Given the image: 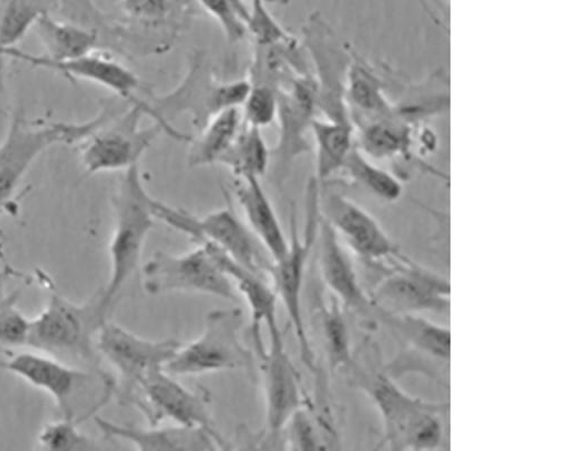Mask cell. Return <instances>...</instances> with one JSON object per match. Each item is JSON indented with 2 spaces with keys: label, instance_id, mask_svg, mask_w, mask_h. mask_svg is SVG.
Instances as JSON below:
<instances>
[{
  "label": "cell",
  "instance_id": "obj_28",
  "mask_svg": "<svg viewBox=\"0 0 563 451\" xmlns=\"http://www.w3.org/2000/svg\"><path fill=\"white\" fill-rule=\"evenodd\" d=\"M241 108L222 111L208 121L192 142L187 163L190 167L217 165L243 128Z\"/></svg>",
  "mask_w": 563,
  "mask_h": 451
},
{
  "label": "cell",
  "instance_id": "obj_1",
  "mask_svg": "<svg viewBox=\"0 0 563 451\" xmlns=\"http://www.w3.org/2000/svg\"><path fill=\"white\" fill-rule=\"evenodd\" d=\"M118 110L110 105L85 122H40L14 114L0 142V215L10 212L24 177L43 153L58 145H80Z\"/></svg>",
  "mask_w": 563,
  "mask_h": 451
},
{
  "label": "cell",
  "instance_id": "obj_37",
  "mask_svg": "<svg viewBox=\"0 0 563 451\" xmlns=\"http://www.w3.org/2000/svg\"><path fill=\"white\" fill-rule=\"evenodd\" d=\"M241 108L243 122L263 130L276 121L278 90L268 85L251 84L249 95Z\"/></svg>",
  "mask_w": 563,
  "mask_h": 451
},
{
  "label": "cell",
  "instance_id": "obj_31",
  "mask_svg": "<svg viewBox=\"0 0 563 451\" xmlns=\"http://www.w3.org/2000/svg\"><path fill=\"white\" fill-rule=\"evenodd\" d=\"M343 305L336 297L319 306V324L328 364L338 373L353 367L351 337L342 310Z\"/></svg>",
  "mask_w": 563,
  "mask_h": 451
},
{
  "label": "cell",
  "instance_id": "obj_13",
  "mask_svg": "<svg viewBox=\"0 0 563 451\" xmlns=\"http://www.w3.org/2000/svg\"><path fill=\"white\" fill-rule=\"evenodd\" d=\"M303 48L318 88V111L325 119L352 121L346 103V79L352 53L345 50L319 14L303 28Z\"/></svg>",
  "mask_w": 563,
  "mask_h": 451
},
{
  "label": "cell",
  "instance_id": "obj_22",
  "mask_svg": "<svg viewBox=\"0 0 563 451\" xmlns=\"http://www.w3.org/2000/svg\"><path fill=\"white\" fill-rule=\"evenodd\" d=\"M205 243L223 268L227 276L232 282L234 288L241 294L252 316L251 336L254 344L256 358L266 350L263 339V327L268 332L278 330L277 321V296L267 277L255 273V271L230 258L214 245Z\"/></svg>",
  "mask_w": 563,
  "mask_h": 451
},
{
  "label": "cell",
  "instance_id": "obj_27",
  "mask_svg": "<svg viewBox=\"0 0 563 451\" xmlns=\"http://www.w3.org/2000/svg\"><path fill=\"white\" fill-rule=\"evenodd\" d=\"M314 141V178L322 186L328 178L342 170L354 145L352 121L314 119L311 124Z\"/></svg>",
  "mask_w": 563,
  "mask_h": 451
},
{
  "label": "cell",
  "instance_id": "obj_12",
  "mask_svg": "<svg viewBox=\"0 0 563 451\" xmlns=\"http://www.w3.org/2000/svg\"><path fill=\"white\" fill-rule=\"evenodd\" d=\"M177 339L150 340L107 321L101 328L97 349L117 372L123 398L129 402L153 374L165 371L180 346Z\"/></svg>",
  "mask_w": 563,
  "mask_h": 451
},
{
  "label": "cell",
  "instance_id": "obj_39",
  "mask_svg": "<svg viewBox=\"0 0 563 451\" xmlns=\"http://www.w3.org/2000/svg\"><path fill=\"white\" fill-rule=\"evenodd\" d=\"M247 30L256 44H272L291 36L272 16L263 0H252Z\"/></svg>",
  "mask_w": 563,
  "mask_h": 451
},
{
  "label": "cell",
  "instance_id": "obj_42",
  "mask_svg": "<svg viewBox=\"0 0 563 451\" xmlns=\"http://www.w3.org/2000/svg\"><path fill=\"white\" fill-rule=\"evenodd\" d=\"M172 13L187 12L191 10L198 0H170Z\"/></svg>",
  "mask_w": 563,
  "mask_h": 451
},
{
  "label": "cell",
  "instance_id": "obj_23",
  "mask_svg": "<svg viewBox=\"0 0 563 451\" xmlns=\"http://www.w3.org/2000/svg\"><path fill=\"white\" fill-rule=\"evenodd\" d=\"M234 198L243 209L249 228L266 250L272 261L285 255L289 238L282 228L277 213L266 195L261 179H238Z\"/></svg>",
  "mask_w": 563,
  "mask_h": 451
},
{
  "label": "cell",
  "instance_id": "obj_30",
  "mask_svg": "<svg viewBox=\"0 0 563 451\" xmlns=\"http://www.w3.org/2000/svg\"><path fill=\"white\" fill-rule=\"evenodd\" d=\"M411 141L410 127L394 114L361 124L357 148L372 158L388 160L406 154Z\"/></svg>",
  "mask_w": 563,
  "mask_h": 451
},
{
  "label": "cell",
  "instance_id": "obj_18",
  "mask_svg": "<svg viewBox=\"0 0 563 451\" xmlns=\"http://www.w3.org/2000/svg\"><path fill=\"white\" fill-rule=\"evenodd\" d=\"M319 205L321 216L360 257L375 262L399 254L377 219L353 200L320 189Z\"/></svg>",
  "mask_w": 563,
  "mask_h": 451
},
{
  "label": "cell",
  "instance_id": "obj_32",
  "mask_svg": "<svg viewBox=\"0 0 563 451\" xmlns=\"http://www.w3.org/2000/svg\"><path fill=\"white\" fill-rule=\"evenodd\" d=\"M60 0H0V48L15 47Z\"/></svg>",
  "mask_w": 563,
  "mask_h": 451
},
{
  "label": "cell",
  "instance_id": "obj_34",
  "mask_svg": "<svg viewBox=\"0 0 563 451\" xmlns=\"http://www.w3.org/2000/svg\"><path fill=\"white\" fill-rule=\"evenodd\" d=\"M284 443L291 450H319L333 448L335 441L332 427L313 413L312 402L299 410L284 431Z\"/></svg>",
  "mask_w": 563,
  "mask_h": 451
},
{
  "label": "cell",
  "instance_id": "obj_7",
  "mask_svg": "<svg viewBox=\"0 0 563 451\" xmlns=\"http://www.w3.org/2000/svg\"><path fill=\"white\" fill-rule=\"evenodd\" d=\"M241 308H219L206 316L205 329L194 341L180 344L165 371L175 377L221 372H252L254 352L242 338Z\"/></svg>",
  "mask_w": 563,
  "mask_h": 451
},
{
  "label": "cell",
  "instance_id": "obj_38",
  "mask_svg": "<svg viewBox=\"0 0 563 451\" xmlns=\"http://www.w3.org/2000/svg\"><path fill=\"white\" fill-rule=\"evenodd\" d=\"M19 295L0 296V344L26 345L30 320L18 308Z\"/></svg>",
  "mask_w": 563,
  "mask_h": 451
},
{
  "label": "cell",
  "instance_id": "obj_5",
  "mask_svg": "<svg viewBox=\"0 0 563 451\" xmlns=\"http://www.w3.org/2000/svg\"><path fill=\"white\" fill-rule=\"evenodd\" d=\"M320 185L313 177L307 188L306 224L303 232L298 231L296 215H291L289 245L284 256L272 263L268 279L277 296L284 305L290 326L299 343L302 363L316 373V358L312 344L306 329L302 311V292L307 274V266L318 239L320 213Z\"/></svg>",
  "mask_w": 563,
  "mask_h": 451
},
{
  "label": "cell",
  "instance_id": "obj_2",
  "mask_svg": "<svg viewBox=\"0 0 563 451\" xmlns=\"http://www.w3.org/2000/svg\"><path fill=\"white\" fill-rule=\"evenodd\" d=\"M155 200L146 189L139 165L123 170L112 199L114 226L109 245L111 274L108 285L101 290L111 309L133 276L155 228Z\"/></svg>",
  "mask_w": 563,
  "mask_h": 451
},
{
  "label": "cell",
  "instance_id": "obj_6",
  "mask_svg": "<svg viewBox=\"0 0 563 451\" xmlns=\"http://www.w3.org/2000/svg\"><path fill=\"white\" fill-rule=\"evenodd\" d=\"M363 389L377 406L385 429L384 444L390 450H433L443 436L444 406L408 395L385 373L362 380Z\"/></svg>",
  "mask_w": 563,
  "mask_h": 451
},
{
  "label": "cell",
  "instance_id": "obj_19",
  "mask_svg": "<svg viewBox=\"0 0 563 451\" xmlns=\"http://www.w3.org/2000/svg\"><path fill=\"white\" fill-rule=\"evenodd\" d=\"M0 370L48 394L66 418H73L71 397L89 375L64 360L37 350L21 351L0 359Z\"/></svg>",
  "mask_w": 563,
  "mask_h": 451
},
{
  "label": "cell",
  "instance_id": "obj_36",
  "mask_svg": "<svg viewBox=\"0 0 563 451\" xmlns=\"http://www.w3.org/2000/svg\"><path fill=\"white\" fill-rule=\"evenodd\" d=\"M198 4L219 23L230 43L249 34L250 10L243 0H198Z\"/></svg>",
  "mask_w": 563,
  "mask_h": 451
},
{
  "label": "cell",
  "instance_id": "obj_29",
  "mask_svg": "<svg viewBox=\"0 0 563 451\" xmlns=\"http://www.w3.org/2000/svg\"><path fill=\"white\" fill-rule=\"evenodd\" d=\"M269 163L271 148L262 130L244 123L238 139L217 165L224 166L239 179H261L268 173Z\"/></svg>",
  "mask_w": 563,
  "mask_h": 451
},
{
  "label": "cell",
  "instance_id": "obj_17",
  "mask_svg": "<svg viewBox=\"0 0 563 451\" xmlns=\"http://www.w3.org/2000/svg\"><path fill=\"white\" fill-rule=\"evenodd\" d=\"M4 54L34 68L59 74L73 80H85L104 87L128 103H139L136 92L140 78L121 63L103 52H96L68 61H53L44 55H33L16 47L3 50Z\"/></svg>",
  "mask_w": 563,
  "mask_h": 451
},
{
  "label": "cell",
  "instance_id": "obj_16",
  "mask_svg": "<svg viewBox=\"0 0 563 451\" xmlns=\"http://www.w3.org/2000/svg\"><path fill=\"white\" fill-rule=\"evenodd\" d=\"M129 403L152 426L172 421L174 425L202 428L221 436L213 425L207 393L185 387L166 371L157 372L146 380Z\"/></svg>",
  "mask_w": 563,
  "mask_h": 451
},
{
  "label": "cell",
  "instance_id": "obj_8",
  "mask_svg": "<svg viewBox=\"0 0 563 451\" xmlns=\"http://www.w3.org/2000/svg\"><path fill=\"white\" fill-rule=\"evenodd\" d=\"M154 211L157 220L189 237L192 242H208L230 258L268 278L273 261L231 204L198 217L155 200Z\"/></svg>",
  "mask_w": 563,
  "mask_h": 451
},
{
  "label": "cell",
  "instance_id": "obj_14",
  "mask_svg": "<svg viewBox=\"0 0 563 451\" xmlns=\"http://www.w3.org/2000/svg\"><path fill=\"white\" fill-rule=\"evenodd\" d=\"M268 336L266 350L257 360L265 397L266 438L278 439L292 417L311 400L306 397L280 329Z\"/></svg>",
  "mask_w": 563,
  "mask_h": 451
},
{
  "label": "cell",
  "instance_id": "obj_35",
  "mask_svg": "<svg viewBox=\"0 0 563 451\" xmlns=\"http://www.w3.org/2000/svg\"><path fill=\"white\" fill-rule=\"evenodd\" d=\"M75 418L45 425L40 431L37 449L46 451H96L102 447L79 430Z\"/></svg>",
  "mask_w": 563,
  "mask_h": 451
},
{
  "label": "cell",
  "instance_id": "obj_3",
  "mask_svg": "<svg viewBox=\"0 0 563 451\" xmlns=\"http://www.w3.org/2000/svg\"><path fill=\"white\" fill-rule=\"evenodd\" d=\"M110 311L102 292L84 304L54 294L36 318L30 320L26 346L62 360H82L96 365L98 336L109 321Z\"/></svg>",
  "mask_w": 563,
  "mask_h": 451
},
{
  "label": "cell",
  "instance_id": "obj_24",
  "mask_svg": "<svg viewBox=\"0 0 563 451\" xmlns=\"http://www.w3.org/2000/svg\"><path fill=\"white\" fill-rule=\"evenodd\" d=\"M345 96L353 125L395 114V109L385 94L382 77L356 54H352Z\"/></svg>",
  "mask_w": 563,
  "mask_h": 451
},
{
  "label": "cell",
  "instance_id": "obj_44",
  "mask_svg": "<svg viewBox=\"0 0 563 451\" xmlns=\"http://www.w3.org/2000/svg\"><path fill=\"white\" fill-rule=\"evenodd\" d=\"M419 2H421V3H422V2H424V0H419Z\"/></svg>",
  "mask_w": 563,
  "mask_h": 451
},
{
  "label": "cell",
  "instance_id": "obj_43",
  "mask_svg": "<svg viewBox=\"0 0 563 451\" xmlns=\"http://www.w3.org/2000/svg\"><path fill=\"white\" fill-rule=\"evenodd\" d=\"M0 280H2V275H0ZM4 295L2 292H0V296Z\"/></svg>",
  "mask_w": 563,
  "mask_h": 451
},
{
  "label": "cell",
  "instance_id": "obj_33",
  "mask_svg": "<svg viewBox=\"0 0 563 451\" xmlns=\"http://www.w3.org/2000/svg\"><path fill=\"white\" fill-rule=\"evenodd\" d=\"M342 170L363 189L386 202H396L404 195V186L396 175L374 165L363 153L354 147Z\"/></svg>",
  "mask_w": 563,
  "mask_h": 451
},
{
  "label": "cell",
  "instance_id": "obj_15",
  "mask_svg": "<svg viewBox=\"0 0 563 451\" xmlns=\"http://www.w3.org/2000/svg\"><path fill=\"white\" fill-rule=\"evenodd\" d=\"M450 294L448 279L399 254L396 270L379 284L369 299L382 316L443 312L450 308Z\"/></svg>",
  "mask_w": 563,
  "mask_h": 451
},
{
  "label": "cell",
  "instance_id": "obj_20",
  "mask_svg": "<svg viewBox=\"0 0 563 451\" xmlns=\"http://www.w3.org/2000/svg\"><path fill=\"white\" fill-rule=\"evenodd\" d=\"M321 213V212H320ZM319 265L324 285L344 308L368 319L374 309L339 234L322 216L319 224Z\"/></svg>",
  "mask_w": 563,
  "mask_h": 451
},
{
  "label": "cell",
  "instance_id": "obj_21",
  "mask_svg": "<svg viewBox=\"0 0 563 451\" xmlns=\"http://www.w3.org/2000/svg\"><path fill=\"white\" fill-rule=\"evenodd\" d=\"M96 424L108 438L126 441L141 451H216L230 448L222 436L202 428L178 425L141 428L100 417L96 418Z\"/></svg>",
  "mask_w": 563,
  "mask_h": 451
},
{
  "label": "cell",
  "instance_id": "obj_25",
  "mask_svg": "<svg viewBox=\"0 0 563 451\" xmlns=\"http://www.w3.org/2000/svg\"><path fill=\"white\" fill-rule=\"evenodd\" d=\"M34 29L46 54L53 61H68L99 52L100 34L80 24L66 22L44 14Z\"/></svg>",
  "mask_w": 563,
  "mask_h": 451
},
{
  "label": "cell",
  "instance_id": "obj_9",
  "mask_svg": "<svg viewBox=\"0 0 563 451\" xmlns=\"http://www.w3.org/2000/svg\"><path fill=\"white\" fill-rule=\"evenodd\" d=\"M148 113L141 100L129 109L121 108L106 124L78 145L79 160L88 175L125 170L143 158L162 132L163 125L141 127Z\"/></svg>",
  "mask_w": 563,
  "mask_h": 451
},
{
  "label": "cell",
  "instance_id": "obj_40",
  "mask_svg": "<svg viewBox=\"0 0 563 451\" xmlns=\"http://www.w3.org/2000/svg\"><path fill=\"white\" fill-rule=\"evenodd\" d=\"M122 12L131 20L158 23L172 15L170 0H121Z\"/></svg>",
  "mask_w": 563,
  "mask_h": 451
},
{
  "label": "cell",
  "instance_id": "obj_41",
  "mask_svg": "<svg viewBox=\"0 0 563 451\" xmlns=\"http://www.w3.org/2000/svg\"><path fill=\"white\" fill-rule=\"evenodd\" d=\"M10 58L4 54L3 50L0 48V98L3 97L7 87V66Z\"/></svg>",
  "mask_w": 563,
  "mask_h": 451
},
{
  "label": "cell",
  "instance_id": "obj_11",
  "mask_svg": "<svg viewBox=\"0 0 563 451\" xmlns=\"http://www.w3.org/2000/svg\"><path fill=\"white\" fill-rule=\"evenodd\" d=\"M317 112L318 88L312 74L298 76L278 90V135L268 168L277 185L289 177L297 160L312 151L307 133Z\"/></svg>",
  "mask_w": 563,
  "mask_h": 451
},
{
  "label": "cell",
  "instance_id": "obj_26",
  "mask_svg": "<svg viewBox=\"0 0 563 451\" xmlns=\"http://www.w3.org/2000/svg\"><path fill=\"white\" fill-rule=\"evenodd\" d=\"M385 322L402 338L417 359L432 360L438 366L449 365L451 331L449 328L415 314L383 315ZM430 365V364H429Z\"/></svg>",
  "mask_w": 563,
  "mask_h": 451
},
{
  "label": "cell",
  "instance_id": "obj_4",
  "mask_svg": "<svg viewBox=\"0 0 563 451\" xmlns=\"http://www.w3.org/2000/svg\"><path fill=\"white\" fill-rule=\"evenodd\" d=\"M250 88L249 79H217L206 56L197 53L181 81L169 94L147 102L148 116L173 139L187 141L189 138L172 125L174 119L189 114L200 131L218 113L241 108Z\"/></svg>",
  "mask_w": 563,
  "mask_h": 451
},
{
  "label": "cell",
  "instance_id": "obj_10",
  "mask_svg": "<svg viewBox=\"0 0 563 451\" xmlns=\"http://www.w3.org/2000/svg\"><path fill=\"white\" fill-rule=\"evenodd\" d=\"M183 254L156 252L143 267L145 290L152 296L196 294L238 301L239 293L205 243Z\"/></svg>",
  "mask_w": 563,
  "mask_h": 451
}]
</instances>
